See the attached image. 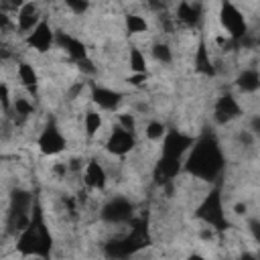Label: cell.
Masks as SVG:
<instances>
[{
    "mask_svg": "<svg viewBox=\"0 0 260 260\" xmlns=\"http://www.w3.org/2000/svg\"><path fill=\"white\" fill-rule=\"evenodd\" d=\"M214 144H205V147L197 149L195 154L191 157V171L197 175H212L214 173V165H217V153L215 149H212Z\"/></svg>",
    "mask_w": 260,
    "mask_h": 260,
    "instance_id": "1",
    "label": "cell"
},
{
    "mask_svg": "<svg viewBox=\"0 0 260 260\" xmlns=\"http://www.w3.org/2000/svg\"><path fill=\"white\" fill-rule=\"evenodd\" d=\"M222 23H224V27L228 29V33H230L232 37L246 35L244 18H242V15L238 13L232 4H224V8H222Z\"/></svg>",
    "mask_w": 260,
    "mask_h": 260,
    "instance_id": "2",
    "label": "cell"
},
{
    "mask_svg": "<svg viewBox=\"0 0 260 260\" xmlns=\"http://www.w3.org/2000/svg\"><path fill=\"white\" fill-rule=\"evenodd\" d=\"M134 147V138H132V132L124 130V128H116L114 134L108 140V151H112L114 154H124L128 153Z\"/></svg>",
    "mask_w": 260,
    "mask_h": 260,
    "instance_id": "3",
    "label": "cell"
},
{
    "mask_svg": "<svg viewBox=\"0 0 260 260\" xmlns=\"http://www.w3.org/2000/svg\"><path fill=\"white\" fill-rule=\"evenodd\" d=\"M39 147L45 154H55L59 151H63L65 140L55 128H47L43 132V137H41V140H39Z\"/></svg>",
    "mask_w": 260,
    "mask_h": 260,
    "instance_id": "4",
    "label": "cell"
},
{
    "mask_svg": "<svg viewBox=\"0 0 260 260\" xmlns=\"http://www.w3.org/2000/svg\"><path fill=\"white\" fill-rule=\"evenodd\" d=\"M240 114V108L232 96H224L220 102H217V108H215V120L220 124L230 122L232 118H236Z\"/></svg>",
    "mask_w": 260,
    "mask_h": 260,
    "instance_id": "5",
    "label": "cell"
},
{
    "mask_svg": "<svg viewBox=\"0 0 260 260\" xmlns=\"http://www.w3.org/2000/svg\"><path fill=\"white\" fill-rule=\"evenodd\" d=\"M51 39H53V35H51L49 25L47 23H39L33 29V35L29 37V43H31V47H35L37 51H47L49 45H51Z\"/></svg>",
    "mask_w": 260,
    "mask_h": 260,
    "instance_id": "6",
    "label": "cell"
},
{
    "mask_svg": "<svg viewBox=\"0 0 260 260\" xmlns=\"http://www.w3.org/2000/svg\"><path fill=\"white\" fill-rule=\"evenodd\" d=\"M189 138H185L183 134L179 132H171L167 140H165V157H175V159H179V154L189 147Z\"/></svg>",
    "mask_w": 260,
    "mask_h": 260,
    "instance_id": "7",
    "label": "cell"
},
{
    "mask_svg": "<svg viewBox=\"0 0 260 260\" xmlns=\"http://www.w3.org/2000/svg\"><path fill=\"white\" fill-rule=\"evenodd\" d=\"M104 217L108 222H122V220H128L130 217V205L124 201V199H116L112 201L106 210H104Z\"/></svg>",
    "mask_w": 260,
    "mask_h": 260,
    "instance_id": "8",
    "label": "cell"
},
{
    "mask_svg": "<svg viewBox=\"0 0 260 260\" xmlns=\"http://www.w3.org/2000/svg\"><path fill=\"white\" fill-rule=\"evenodd\" d=\"M93 102L104 110H114L120 104V93L106 88H96L93 90Z\"/></svg>",
    "mask_w": 260,
    "mask_h": 260,
    "instance_id": "9",
    "label": "cell"
},
{
    "mask_svg": "<svg viewBox=\"0 0 260 260\" xmlns=\"http://www.w3.org/2000/svg\"><path fill=\"white\" fill-rule=\"evenodd\" d=\"M39 25V16H37V6L33 2H27L20 6L18 10V27L23 31H31Z\"/></svg>",
    "mask_w": 260,
    "mask_h": 260,
    "instance_id": "10",
    "label": "cell"
},
{
    "mask_svg": "<svg viewBox=\"0 0 260 260\" xmlns=\"http://www.w3.org/2000/svg\"><path fill=\"white\" fill-rule=\"evenodd\" d=\"M86 183L90 187H100V189L104 187V183H106V173H104V169L96 161H92L86 167Z\"/></svg>",
    "mask_w": 260,
    "mask_h": 260,
    "instance_id": "11",
    "label": "cell"
},
{
    "mask_svg": "<svg viewBox=\"0 0 260 260\" xmlns=\"http://www.w3.org/2000/svg\"><path fill=\"white\" fill-rule=\"evenodd\" d=\"M258 86H260V77H258V74L254 69H246L244 74L238 77V88H240L242 92H246V93L256 92Z\"/></svg>",
    "mask_w": 260,
    "mask_h": 260,
    "instance_id": "12",
    "label": "cell"
},
{
    "mask_svg": "<svg viewBox=\"0 0 260 260\" xmlns=\"http://www.w3.org/2000/svg\"><path fill=\"white\" fill-rule=\"evenodd\" d=\"M59 43L67 49V53H69L71 57H76V59H84V57H86V47L81 45L79 41L71 39V37H67V35H59Z\"/></svg>",
    "mask_w": 260,
    "mask_h": 260,
    "instance_id": "13",
    "label": "cell"
},
{
    "mask_svg": "<svg viewBox=\"0 0 260 260\" xmlns=\"http://www.w3.org/2000/svg\"><path fill=\"white\" fill-rule=\"evenodd\" d=\"M130 69L134 74H144V71H147V61H144V57L138 49L130 51Z\"/></svg>",
    "mask_w": 260,
    "mask_h": 260,
    "instance_id": "14",
    "label": "cell"
},
{
    "mask_svg": "<svg viewBox=\"0 0 260 260\" xmlns=\"http://www.w3.org/2000/svg\"><path fill=\"white\" fill-rule=\"evenodd\" d=\"M18 76H20V81H23L25 86H31L33 88L37 84V74H35V69L31 67L29 63H20L18 67Z\"/></svg>",
    "mask_w": 260,
    "mask_h": 260,
    "instance_id": "15",
    "label": "cell"
},
{
    "mask_svg": "<svg viewBox=\"0 0 260 260\" xmlns=\"http://www.w3.org/2000/svg\"><path fill=\"white\" fill-rule=\"evenodd\" d=\"M102 126V118L98 112H88L86 114V132L90 134V137H93Z\"/></svg>",
    "mask_w": 260,
    "mask_h": 260,
    "instance_id": "16",
    "label": "cell"
},
{
    "mask_svg": "<svg viewBox=\"0 0 260 260\" xmlns=\"http://www.w3.org/2000/svg\"><path fill=\"white\" fill-rule=\"evenodd\" d=\"M179 20H183V23H187V25H193L195 20H197V13H195V8H193V6H189L187 2H183V4L179 6Z\"/></svg>",
    "mask_w": 260,
    "mask_h": 260,
    "instance_id": "17",
    "label": "cell"
},
{
    "mask_svg": "<svg viewBox=\"0 0 260 260\" xmlns=\"http://www.w3.org/2000/svg\"><path fill=\"white\" fill-rule=\"evenodd\" d=\"M126 25L130 29V33H142V31H147V20H142L140 16H128L126 18Z\"/></svg>",
    "mask_w": 260,
    "mask_h": 260,
    "instance_id": "18",
    "label": "cell"
},
{
    "mask_svg": "<svg viewBox=\"0 0 260 260\" xmlns=\"http://www.w3.org/2000/svg\"><path fill=\"white\" fill-rule=\"evenodd\" d=\"M153 55H154V59L163 61V63H169L171 61V49L167 45H154L153 47Z\"/></svg>",
    "mask_w": 260,
    "mask_h": 260,
    "instance_id": "19",
    "label": "cell"
},
{
    "mask_svg": "<svg viewBox=\"0 0 260 260\" xmlns=\"http://www.w3.org/2000/svg\"><path fill=\"white\" fill-rule=\"evenodd\" d=\"M147 137L153 138V140L163 138L165 137V126H163L161 122H151L149 126H147Z\"/></svg>",
    "mask_w": 260,
    "mask_h": 260,
    "instance_id": "20",
    "label": "cell"
},
{
    "mask_svg": "<svg viewBox=\"0 0 260 260\" xmlns=\"http://www.w3.org/2000/svg\"><path fill=\"white\" fill-rule=\"evenodd\" d=\"M15 108H16V112L20 114V116H29V114L33 112V106H31V104H27L25 100H16V102H15Z\"/></svg>",
    "mask_w": 260,
    "mask_h": 260,
    "instance_id": "21",
    "label": "cell"
},
{
    "mask_svg": "<svg viewBox=\"0 0 260 260\" xmlns=\"http://www.w3.org/2000/svg\"><path fill=\"white\" fill-rule=\"evenodd\" d=\"M120 124H122L120 128H124V130H128V132L134 130V118L130 116V114H122V116H120Z\"/></svg>",
    "mask_w": 260,
    "mask_h": 260,
    "instance_id": "22",
    "label": "cell"
},
{
    "mask_svg": "<svg viewBox=\"0 0 260 260\" xmlns=\"http://www.w3.org/2000/svg\"><path fill=\"white\" fill-rule=\"evenodd\" d=\"M65 4L74 10V13H81V10H86V2H84V0H65Z\"/></svg>",
    "mask_w": 260,
    "mask_h": 260,
    "instance_id": "23",
    "label": "cell"
},
{
    "mask_svg": "<svg viewBox=\"0 0 260 260\" xmlns=\"http://www.w3.org/2000/svg\"><path fill=\"white\" fill-rule=\"evenodd\" d=\"M240 140L246 144V147H252V142H254V137H252V132H248V130H244L242 134H240Z\"/></svg>",
    "mask_w": 260,
    "mask_h": 260,
    "instance_id": "24",
    "label": "cell"
},
{
    "mask_svg": "<svg viewBox=\"0 0 260 260\" xmlns=\"http://www.w3.org/2000/svg\"><path fill=\"white\" fill-rule=\"evenodd\" d=\"M144 79H147V74H134V76H132V77H130L128 81H130L132 86H140Z\"/></svg>",
    "mask_w": 260,
    "mask_h": 260,
    "instance_id": "25",
    "label": "cell"
},
{
    "mask_svg": "<svg viewBox=\"0 0 260 260\" xmlns=\"http://www.w3.org/2000/svg\"><path fill=\"white\" fill-rule=\"evenodd\" d=\"M0 100H2L4 108H8V92H6V86H0Z\"/></svg>",
    "mask_w": 260,
    "mask_h": 260,
    "instance_id": "26",
    "label": "cell"
},
{
    "mask_svg": "<svg viewBox=\"0 0 260 260\" xmlns=\"http://www.w3.org/2000/svg\"><path fill=\"white\" fill-rule=\"evenodd\" d=\"M234 210H236V214H238V215H242V214H246L248 207H246V203H238V205L234 207Z\"/></svg>",
    "mask_w": 260,
    "mask_h": 260,
    "instance_id": "27",
    "label": "cell"
},
{
    "mask_svg": "<svg viewBox=\"0 0 260 260\" xmlns=\"http://www.w3.org/2000/svg\"><path fill=\"white\" fill-rule=\"evenodd\" d=\"M260 130V120H258V116L252 120V132H258Z\"/></svg>",
    "mask_w": 260,
    "mask_h": 260,
    "instance_id": "28",
    "label": "cell"
}]
</instances>
